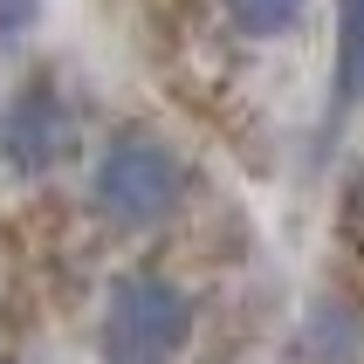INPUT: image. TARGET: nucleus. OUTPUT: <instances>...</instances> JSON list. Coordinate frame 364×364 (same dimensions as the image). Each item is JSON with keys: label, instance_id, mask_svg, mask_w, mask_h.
Returning a JSON list of instances; mask_svg holds the SVG:
<instances>
[{"label": "nucleus", "instance_id": "1", "mask_svg": "<svg viewBox=\"0 0 364 364\" xmlns=\"http://www.w3.org/2000/svg\"><path fill=\"white\" fill-rule=\"evenodd\" d=\"M193 344V296L159 268H131L103 296V364H172Z\"/></svg>", "mask_w": 364, "mask_h": 364}, {"label": "nucleus", "instance_id": "2", "mask_svg": "<svg viewBox=\"0 0 364 364\" xmlns=\"http://www.w3.org/2000/svg\"><path fill=\"white\" fill-rule=\"evenodd\" d=\"M186 193V159L165 138L117 131L90 165V200L110 227H159Z\"/></svg>", "mask_w": 364, "mask_h": 364}, {"label": "nucleus", "instance_id": "3", "mask_svg": "<svg viewBox=\"0 0 364 364\" xmlns=\"http://www.w3.org/2000/svg\"><path fill=\"white\" fill-rule=\"evenodd\" d=\"M62 159H76V110L55 76H28L0 103V165L35 179V172H55Z\"/></svg>", "mask_w": 364, "mask_h": 364}, {"label": "nucleus", "instance_id": "4", "mask_svg": "<svg viewBox=\"0 0 364 364\" xmlns=\"http://www.w3.org/2000/svg\"><path fill=\"white\" fill-rule=\"evenodd\" d=\"M364 103V0H337V55H330V110Z\"/></svg>", "mask_w": 364, "mask_h": 364}, {"label": "nucleus", "instance_id": "5", "mask_svg": "<svg viewBox=\"0 0 364 364\" xmlns=\"http://www.w3.org/2000/svg\"><path fill=\"white\" fill-rule=\"evenodd\" d=\"M220 7H227V21H234L241 35L275 41V35H289V28L303 21V7H309V0H220Z\"/></svg>", "mask_w": 364, "mask_h": 364}, {"label": "nucleus", "instance_id": "6", "mask_svg": "<svg viewBox=\"0 0 364 364\" xmlns=\"http://www.w3.org/2000/svg\"><path fill=\"white\" fill-rule=\"evenodd\" d=\"M41 14V0H0V35H28Z\"/></svg>", "mask_w": 364, "mask_h": 364}]
</instances>
